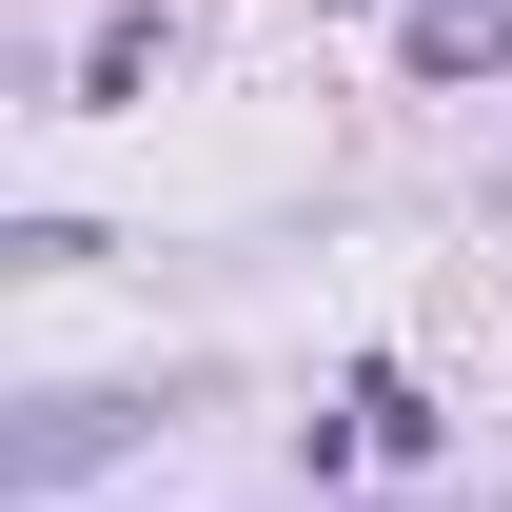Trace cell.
I'll use <instances>...</instances> for the list:
<instances>
[{"label": "cell", "mask_w": 512, "mask_h": 512, "mask_svg": "<svg viewBox=\"0 0 512 512\" xmlns=\"http://www.w3.org/2000/svg\"><path fill=\"white\" fill-rule=\"evenodd\" d=\"M138 434H158L138 394H40V414H20V512H60L79 473H99V453H138Z\"/></svg>", "instance_id": "1"}, {"label": "cell", "mask_w": 512, "mask_h": 512, "mask_svg": "<svg viewBox=\"0 0 512 512\" xmlns=\"http://www.w3.org/2000/svg\"><path fill=\"white\" fill-rule=\"evenodd\" d=\"M473 60H512V0H414V79H473Z\"/></svg>", "instance_id": "2"}]
</instances>
